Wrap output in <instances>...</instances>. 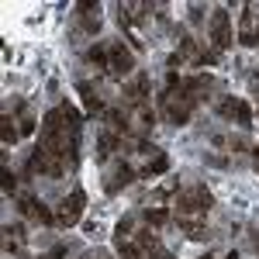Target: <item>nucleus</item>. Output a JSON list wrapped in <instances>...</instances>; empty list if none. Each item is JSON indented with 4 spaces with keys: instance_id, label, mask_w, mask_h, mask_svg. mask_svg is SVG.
I'll return each instance as SVG.
<instances>
[{
    "instance_id": "f3484780",
    "label": "nucleus",
    "mask_w": 259,
    "mask_h": 259,
    "mask_svg": "<svg viewBox=\"0 0 259 259\" xmlns=\"http://www.w3.org/2000/svg\"><path fill=\"white\" fill-rule=\"evenodd\" d=\"M200 18H204V7H200V4H194V7H190V21H194V24H200Z\"/></svg>"
},
{
    "instance_id": "2eb2a0df",
    "label": "nucleus",
    "mask_w": 259,
    "mask_h": 259,
    "mask_svg": "<svg viewBox=\"0 0 259 259\" xmlns=\"http://www.w3.org/2000/svg\"><path fill=\"white\" fill-rule=\"evenodd\" d=\"M139 249H156V235H152L149 228H142V232H139Z\"/></svg>"
},
{
    "instance_id": "1a4fd4ad",
    "label": "nucleus",
    "mask_w": 259,
    "mask_h": 259,
    "mask_svg": "<svg viewBox=\"0 0 259 259\" xmlns=\"http://www.w3.org/2000/svg\"><path fill=\"white\" fill-rule=\"evenodd\" d=\"M18 135H21V128L14 124V118H11V114H4V118H0V139H4V145H14Z\"/></svg>"
},
{
    "instance_id": "9b49d317",
    "label": "nucleus",
    "mask_w": 259,
    "mask_h": 259,
    "mask_svg": "<svg viewBox=\"0 0 259 259\" xmlns=\"http://www.w3.org/2000/svg\"><path fill=\"white\" fill-rule=\"evenodd\" d=\"M166 221H169V211H166V207H152V211L145 207V225L159 228V225H166Z\"/></svg>"
},
{
    "instance_id": "dca6fc26",
    "label": "nucleus",
    "mask_w": 259,
    "mask_h": 259,
    "mask_svg": "<svg viewBox=\"0 0 259 259\" xmlns=\"http://www.w3.org/2000/svg\"><path fill=\"white\" fill-rule=\"evenodd\" d=\"M14 190H18V180H14V173L4 166V194H14Z\"/></svg>"
},
{
    "instance_id": "20e7f679",
    "label": "nucleus",
    "mask_w": 259,
    "mask_h": 259,
    "mask_svg": "<svg viewBox=\"0 0 259 259\" xmlns=\"http://www.w3.org/2000/svg\"><path fill=\"white\" fill-rule=\"evenodd\" d=\"M83 207H87V194L83 190H73L69 197L62 200V207H59V225H76L80 221V214H83Z\"/></svg>"
},
{
    "instance_id": "6ab92c4d",
    "label": "nucleus",
    "mask_w": 259,
    "mask_h": 259,
    "mask_svg": "<svg viewBox=\"0 0 259 259\" xmlns=\"http://www.w3.org/2000/svg\"><path fill=\"white\" fill-rule=\"evenodd\" d=\"M256 249H259V235H256Z\"/></svg>"
},
{
    "instance_id": "ddd939ff",
    "label": "nucleus",
    "mask_w": 259,
    "mask_h": 259,
    "mask_svg": "<svg viewBox=\"0 0 259 259\" xmlns=\"http://www.w3.org/2000/svg\"><path fill=\"white\" fill-rule=\"evenodd\" d=\"M87 59L94 62V66H100V69H107V45H94L87 52Z\"/></svg>"
},
{
    "instance_id": "aec40b11",
    "label": "nucleus",
    "mask_w": 259,
    "mask_h": 259,
    "mask_svg": "<svg viewBox=\"0 0 259 259\" xmlns=\"http://www.w3.org/2000/svg\"><path fill=\"white\" fill-rule=\"evenodd\" d=\"M256 45H259V35H256Z\"/></svg>"
},
{
    "instance_id": "412c9836",
    "label": "nucleus",
    "mask_w": 259,
    "mask_h": 259,
    "mask_svg": "<svg viewBox=\"0 0 259 259\" xmlns=\"http://www.w3.org/2000/svg\"><path fill=\"white\" fill-rule=\"evenodd\" d=\"M104 259H111V256H104Z\"/></svg>"
},
{
    "instance_id": "39448f33",
    "label": "nucleus",
    "mask_w": 259,
    "mask_h": 259,
    "mask_svg": "<svg viewBox=\"0 0 259 259\" xmlns=\"http://www.w3.org/2000/svg\"><path fill=\"white\" fill-rule=\"evenodd\" d=\"M211 41H214V49H228L232 45V28H228V11L225 7H218L211 14Z\"/></svg>"
},
{
    "instance_id": "9d476101",
    "label": "nucleus",
    "mask_w": 259,
    "mask_h": 259,
    "mask_svg": "<svg viewBox=\"0 0 259 259\" xmlns=\"http://www.w3.org/2000/svg\"><path fill=\"white\" fill-rule=\"evenodd\" d=\"M128 183H132V169H128V166L121 162L118 173H114V180H107V194H118L121 187H128Z\"/></svg>"
},
{
    "instance_id": "0eeeda50",
    "label": "nucleus",
    "mask_w": 259,
    "mask_h": 259,
    "mask_svg": "<svg viewBox=\"0 0 259 259\" xmlns=\"http://www.w3.org/2000/svg\"><path fill=\"white\" fill-rule=\"evenodd\" d=\"M76 90H80V97H83V107H87V114H97L100 107H104V104H100V97L94 94V87H90V83H80Z\"/></svg>"
},
{
    "instance_id": "423d86ee",
    "label": "nucleus",
    "mask_w": 259,
    "mask_h": 259,
    "mask_svg": "<svg viewBox=\"0 0 259 259\" xmlns=\"http://www.w3.org/2000/svg\"><path fill=\"white\" fill-rule=\"evenodd\" d=\"M18 211L24 214V218H35V221H41V225H52V211H49L38 197H31V194H28V197H21Z\"/></svg>"
},
{
    "instance_id": "4468645a",
    "label": "nucleus",
    "mask_w": 259,
    "mask_h": 259,
    "mask_svg": "<svg viewBox=\"0 0 259 259\" xmlns=\"http://www.w3.org/2000/svg\"><path fill=\"white\" fill-rule=\"evenodd\" d=\"M18 111H21V124H18V128H21V135H31V132H35V118H31V114H28V111H24V104H18Z\"/></svg>"
},
{
    "instance_id": "6e6552de",
    "label": "nucleus",
    "mask_w": 259,
    "mask_h": 259,
    "mask_svg": "<svg viewBox=\"0 0 259 259\" xmlns=\"http://www.w3.org/2000/svg\"><path fill=\"white\" fill-rule=\"evenodd\" d=\"M118 145H121V139L114 135V132H104V135L97 139V159H107V156H111Z\"/></svg>"
},
{
    "instance_id": "f8f14e48",
    "label": "nucleus",
    "mask_w": 259,
    "mask_h": 259,
    "mask_svg": "<svg viewBox=\"0 0 259 259\" xmlns=\"http://www.w3.org/2000/svg\"><path fill=\"white\" fill-rule=\"evenodd\" d=\"M166 169H169V159H166V156H156V159L142 169V177H159V173H166Z\"/></svg>"
},
{
    "instance_id": "a211bd4d",
    "label": "nucleus",
    "mask_w": 259,
    "mask_h": 259,
    "mask_svg": "<svg viewBox=\"0 0 259 259\" xmlns=\"http://www.w3.org/2000/svg\"><path fill=\"white\" fill-rule=\"evenodd\" d=\"M200 259H214V256H211V252H204V256H200Z\"/></svg>"
},
{
    "instance_id": "f03ea898",
    "label": "nucleus",
    "mask_w": 259,
    "mask_h": 259,
    "mask_svg": "<svg viewBox=\"0 0 259 259\" xmlns=\"http://www.w3.org/2000/svg\"><path fill=\"white\" fill-rule=\"evenodd\" d=\"M132 69H135V59H132V52H128L121 41H111V45H107V73L121 80V76H128Z\"/></svg>"
},
{
    "instance_id": "f257e3e1",
    "label": "nucleus",
    "mask_w": 259,
    "mask_h": 259,
    "mask_svg": "<svg viewBox=\"0 0 259 259\" xmlns=\"http://www.w3.org/2000/svg\"><path fill=\"white\" fill-rule=\"evenodd\" d=\"M207 207H211V190H207L204 183L190 187L187 194H180V197H177V211H180V214H190V211H194V214H204Z\"/></svg>"
},
{
    "instance_id": "7ed1b4c3",
    "label": "nucleus",
    "mask_w": 259,
    "mask_h": 259,
    "mask_svg": "<svg viewBox=\"0 0 259 259\" xmlns=\"http://www.w3.org/2000/svg\"><path fill=\"white\" fill-rule=\"evenodd\" d=\"M218 114L221 118H235L242 128H252V107L245 100H235V97H225L218 104Z\"/></svg>"
}]
</instances>
